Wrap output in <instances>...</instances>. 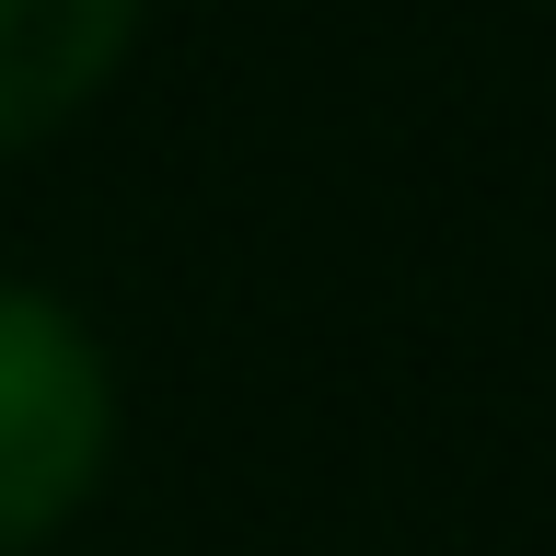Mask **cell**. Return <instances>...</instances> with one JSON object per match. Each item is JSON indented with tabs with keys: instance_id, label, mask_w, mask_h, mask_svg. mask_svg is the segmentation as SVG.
Segmentation results:
<instances>
[{
	"instance_id": "obj_2",
	"label": "cell",
	"mask_w": 556,
	"mask_h": 556,
	"mask_svg": "<svg viewBox=\"0 0 556 556\" xmlns=\"http://www.w3.org/2000/svg\"><path fill=\"white\" fill-rule=\"evenodd\" d=\"M139 0H0V151L47 139L116 81Z\"/></svg>"
},
{
	"instance_id": "obj_1",
	"label": "cell",
	"mask_w": 556,
	"mask_h": 556,
	"mask_svg": "<svg viewBox=\"0 0 556 556\" xmlns=\"http://www.w3.org/2000/svg\"><path fill=\"white\" fill-rule=\"evenodd\" d=\"M104 429H116V382L93 337L47 290L0 278V545H35L47 521L81 510V486L104 476Z\"/></svg>"
}]
</instances>
